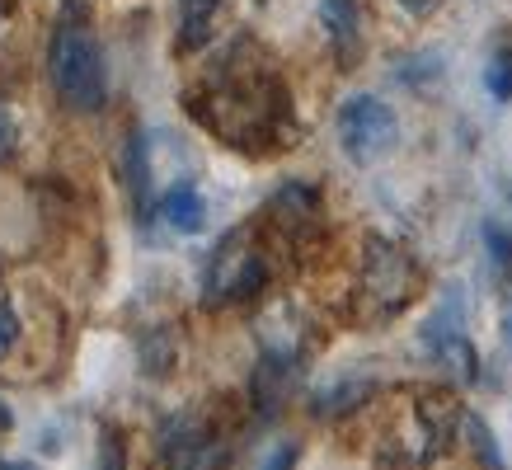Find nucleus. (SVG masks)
I'll return each instance as SVG.
<instances>
[{"label":"nucleus","mask_w":512,"mask_h":470,"mask_svg":"<svg viewBox=\"0 0 512 470\" xmlns=\"http://www.w3.org/2000/svg\"><path fill=\"white\" fill-rule=\"evenodd\" d=\"M165 466L170 470H221L226 466V442L198 419H170L165 423V438H160Z\"/></svg>","instance_id":"nucleus-6"},{"label":"nucleus","mask_w":512,"mask_h":470,"mask_svg":"<svg viewBox=\"0 0 512 470\" xmlns=\"http://www.w3.org/2000/svg\"><path fill=\"white\" fill-rule=\"evenodd\" d=\"M489 90H494L498 99L512 94V52H498L494 62H489Z\"/></svg>","instance_id":"nucleus-15"},{"label":"nucleus","mask_w":512,"mask_h":470,"mask_svg":"<svg viewBox=\"0 0 512 470\" xmlns=\"http://www.w3.org/2000/svg\"><path fill=\"white\" fill-rule=\"evenodd\" d=\"M362 292L376 301L381 315L404 311L414 292H419V264L395 245V240H381L372 235L367 240V259H362Z\"/></svg>","instance_id":"nucleus-4"},{"label":"nucleus","mask_w":512,"mask_h":470,"mask_svg":"<svg viewBox=\"0 0 512 470\" xmlns=\"http://www.w3.org/2000/svg\"><path fill=\"white\" fill-rule=\"evenodd\" d=\"M461 428H466V438H470V447H475V456H480L489 470H503V461H498V447H494V438H489V428H484L475 414H461Z\"/></svg>","instance_id":"nucleus-13"},{"label":"nucleus","mask_w":512,"mask_h":470,"mask_svg":"<svg viewBox=\"0 0 512 470\" xmlns=\"http://www.w3.org/2000/svg\"><path fill=\"white\" fill-rule=\"evenodd\" d=\"M320 19L329 29V43H334V57L343 66L357 62L362 52V15H357V0H320Z\"/></svg>","instance_id":"nucleus-8"},{"label":"nucleus","mask_w":512,"mask_h":470,"mask_svg":"<svg viewBox=\"0 0 512 470\" xmlns=\"http://www.w3.org/2000/svg\"><path fill=\"white\" fill-rule=\"evenodd\" d=\"M47 71H52V85H57L66 109H76V113H99L104 109V99H109L104 57H99V43H94L80 24H62V29L52 33Z\"/></svg>","instance_id":"nucleus-2"},{"label":"nucleus","mask_w":512,"mask_h":470,"mask_svg":"<svg viewBox=\"0 0 512 470\" xmlns=\"http://www.w3.org/2000/svg\"><path fill=\"white\" fill-rule=\"evenodd\" d=\"M160 217L170 221L174 231H198L202 226V217H207V207H202V198H198V188L193 184H174L165 198H160Z\"/></svg>","instance_id":"nucleus-11"},{"label":"nucleus","mask_w":512,"mask_h":470,"mask_svg":"<svg viewBox=\"0 0 512 470\" xmlns=\"http://www.w3.org/2000/svg\"><path fill=\"white\" fill-rule=\"evenodd\" d=\"M395 132H400V123H395L390 104H381L376 94H353L339 109V141L357 165L386 156L395 146Z\"/></svg>","instance_id":"nucleus-5"},{"label":"nucleus","mask_w":512,"mask_h":470,"mask_svg":"<svg viewBox=\"0 0 512 470\" xmlns=\"http://www.w3.org/2000/svg\"><path fill=\"white\" fill-rule=\"evenodd\" d=\"M0 470H29V466H10V461H0Z\"/></svg>","instance_id":"nucleus-20"},{"label":"nucleus","mask_w":512,"mask_h":470,"mask_svg":"<svg viewBox=\"0 0 512 470\" xmlns=\"http://www.w3.org/2000/svg\"><path fill=\"white\" fill-rule=\"evenodd\" d=\"M264 282H268V264L249 231H231L207 259V301L212 306L254 297V292H264Z\"/></svg>","instance_id":"nucleus-3"},{"label":"nucleus","mask_w":512,"mask_h":470,"mask_svg":"<svg viewBox=\"0 0 512 470\" xmlns=\"http://www.w3.org/2000/svg\"><path fill=\"white\" fill-rule=\"evenodd\" d=\"M400 5H404V10H409V15H433V10H437V5H442V0H400Z\"/></svg>","instance_id":"nucleus-19"},{"label":"nucleus","mask_w":512,"mask_h":470,"mask_svg":"<svg viewBox=\"0 0 512 470\" xmlns=\"http://www.w3.org/2000/svg\"><path fill=\"white\" fill-rule=\"evenodd\" d=\"M221 0H179V47L198 52L212 38V19H217Z\"/></svg>","instance_id":"nucleus-10"},{"label":"nucleus","mask_w":512,"mask_h":470,"mask_svg":"<svg viewBox=\"0 0 512 470\" xmlns=\"http://www.w3.org/2000/svg\"><path fill=\"white\" fill-rule=\"evenodd\" d=\"M484 240H489V259H494L498 273H512V235L498 231L494 221H489V226H484Z\"/></svg>","instance_id":"nucleus-14"},{"label":"nucleus","mask_w":512,"mask_h":470,"mask_svg":"<svg viewBox=\"0 0 512 470\" xmlns=\"http://www.w3.org/2000/svg\"><path fill=\"white\" fill-rule=\"evenodd\" d=\"M0 24H5V5H0Z\"/></svg>","instance_id":"nucleus-21"},{"label":"nucleus","mask_w":512,"mask_h":470,"mask_svg":"<svg viewBox=\"0 0 512 470\" xmlns=\"http://www.w3.org/2000/svg\"><path fill=\"white\" fill-rule=\"evenodd\" d=\"M99 470H123V452H118V442L104 438V452H99Z\"/></svg>","instance_id":"nucleus-17"},{"label":"nucleus","mask_w":512,"mask_h":470,"mask_svg":"<svg viewBox=\"0 0 512 470\" xmlns=\"http://www.w3.org/2000/svg\"><path fill=\"white\" fill-rule=\"evenodd\" d=\"M508 339H512V325H508Z\"/></svg>","instance_id":"nucleus-22"},{"label":"nucleus","mask_w":512,"mask_h":470,"mask_svg":"<svg viewBox=\"0 0 512 470\" xmlns=\"http://www.w3.org/2000/svg\"><path fill=\"white\" fill-rule=\"evenodd\" d=\"M428 348H433V358L442 362V367H451V372L461 376V381H475V367H480V358H475V348H470V339L461 334V329L447 325V315H437L433 325H428Z\"/></svg>","instance_id":"nucleus-7"},{"label":"nucleus","mask_w":512,"mask_h":470,"mask_svg":"<svg viewBox=\"0 0 512 470\" xmlns=\"http://www.w3.org/2000/svg\"><path fill=\"white\" fill-rule=\"evenodd\" d=\"M123 174H127V188H132L137 207L146 212V203H151V165H146V137H141V132H132V137H127Z\"/></svg>","instance_id":"nucleus-12"},{"label":"nucleus","mask_w":512,"mask_h":470,"mask_svg":"<svg viewBox=\"0 0 512 470\" xmlns=\"http://www.w3.org/2000/svg\"><path fill=\"white\" fill-rule=\"evenodd\" d=\"M292 466H296V442H287V447L273 452V461H268L264 470H292Z\"/></svg>","instance_id":"nucleus-18"},{"label":"nucleus","mask_w":512,"mask_h":470,"mask_svg":"<svg viewBox=\"0 0 512 470\" xmlns=\"http://www.w3.org/2000/svg\"><path fill=\"white\" fill-rule=\"evenodd\" d=\"M188 113L202 127H212L226 146H268L282 132V118H287V90L268 71L235 66L231 52L226 62H217L202 94H193Z\"/></svg>","instance_id":"nucleus-1"},{"label":"nucleus","mask_w":512,"mask_h":470,"mask_svg":"<svg viewBox=\"0 0 512 470\" xmlns=\"http://www.w3.org/2000/svg\"><path fill=\"white\" fill-rule=\"evenodd\" d=\"M15 113H10V104H5V99H0V165H5V160L15 156Z\"/></svg>","instance_id":"nucleus-16"},{"label":"nucleus","mask_w":512,"mask_h":470,"mask_svg":"<svg viewBox=\"0 0 512 470\" xmlns=\"http://www.w3.org/2000/svg\"><path fill=\"white\" fill-rule=\"evenodd\" d=\"M268 212L287 226V231H301V226H311L315 217H320V193H315L311 184H282L278 193H273V203H268Z\"/></svg>","instance_id":"nucleus-9"}]
</instances>
